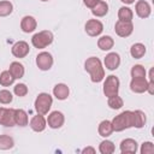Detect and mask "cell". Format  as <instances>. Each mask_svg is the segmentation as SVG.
Segmentation results:
<instances>
[{"label":"cell","mask_w":154,"mask_h":154,"mask_svg":"<svg viewBox=\"0 0 154 154\" xmlns=\"http://www.w3.org/2000/svg\"><path fill=\"white\" fill-rule=\"evenodd\" d=\"M36 65L42 71H48L53 66V57L48 52H41L36 57Z\"/></svg>","instance_id":"obj_8"},{"label":"cell","mask_w":154,"mask_h":154,"mask_svg":"<svg viewBox=\"0 0 154 154\" xmlns=\"http://www.w3.org/2000/svg\"><path fill=\"white\" fill-rule=\"evenodd\" d=\"M53 34L52 31L49 30H42V31H38L36 32L32 37H31V43L35 48H38V49H43L46 47H48L52 42H53Z\"/></svg>","instance_id":"obj_4"},{"label":"cell","mask_w":154,"mask_h":154,"mask_svg":"<svg viewBox=\"0 0 154 154\" xmlns=\"http://www.w3.org/2000/svg\"><path fill=\"white\" fill-rule=\"evenodd\" d=\"M97 132H99V135H100L101 137H105V138H107L108 136H111L112 132H113V128H112L111 120H102V122L99 124Z\"/></svg>","instance_id":"obj_22"},{"label":"cell","mask_w":154,"mask_h":154,"mask_svg":"<svg viewBox=\"0 0 154 154\" xmlns=\"http://www.w3.org/2000/svg\"><path fill=\"white\" fill-rule=\"evenodd\" d=\"M84 28H85V32L91 37L99 36L103 31V24L99 19H89V20H87Z\"/></svg>","instance_id":"obj_9"},{"label":"cell","mask_w":154,"mask_h":154,"mask_svg":"<svg viewBox=\"0 0 154 154\" xmlns=\"http://www.w3.org/2000/svg\"><path fill=\"white\" fill-rule=\"evenodd\" d=\"M108 12V4L103 0H99V2L91 8V13L95 17H103Z\"/></svg>","instance_id":"obj_23"},{"label":"cell","mask_w":154,"mask_h":154,"mask_svg":"<svg viewBox=\"0 0 154 154\" xmlns=\"http://www.w3.org/2000/svg\"><path fill=\"white\" fill-rule=\"evenodd\" d=\"M70 94V89L65 83H58L53 88V95L58 100H66Z\"/></svg>","instance_id":"obj_18"},{"label":"cell","mask_w":154,"mask_h":154,"mask_svg":"<svg viewBox=\"0 0 154 154\" xmlns=\"http://www.w3.org/2000/svg\"><path fill=\"white\" fill-rule=\"evenodd\" d=\"M147 88H148V81L146 79V77L131 78V82H130L131 91H134L136 94H142V93L147 91Z\"/></svg>","instance_id":"obj_13"},{"label":"cell","mask_w":154,"mask_h":154,"mask_svg":"<svg viewBox=\"0 0 154 154\" xmlns=\"http://www.w3.org/2000/svg\"><path fill=\"white\" fill-rule=\"evenodd\" d=\"M135 12L140 18H148L152 13V8L150 5L146 1V0H138L135 5Z\"/></svg>","instance_id":"obj_16"},{"label":"cell","mask_w":154,"mask_h":154,"mask_svg":"<svg viewBox=\"0 0 154 154\" xmlns=\"http://www.w3.org/2000/svg\"><path fill=\"white\" fill-rule=\"evenodd\" d=\"M97 2H99V0H83V4H84L88 8H90V10H91Z\"/></svg>","instance_id":"obj_36"},{"label":"cell","mask_w":154,"mask_h":154,"mask_svg":"<svg viewBox=\"0 0 154 154\" xmlns=\"http://www.w3.org/2000/svg\"><path fill=\"white\" fill-rule=\"evenodd\" d=\"M119 148L123 154H135L138 149V144L134 138H125L120 142Z\"/></svg>","instance_id":"obj_15"},{"label":"cell","mask_w":154,"mask_h":154,"mask_svg":"<svg viewBox=\"0 0 154 154\" xmlns=\"http://www.w3.org/2000/svg\"><path fill=\"white\" fill-rule=\"evenodd\" d=\"M47 124L51 129H59L65 123V117L60 111H53L48 114V118L46 119Z\"/></svg>","instance_id":"obj_10"},{"label":"cell","mask_w":154,"mask_h":154,"mask_svg":"<svg viewBox=\"0 0 154 154\" xmlns=\"http://www.w3.org/2000/svg\"><path fill=\"white\" fill-rule=\"evenodd\" d=\"M132 116H134V128L142 129L146 125V122H147L144 112L141 111V109H136V111H132Z\"/></svg>","instance_id":"obj_21"},{"label":"cell","mask_w":154,"mask_h":154,"mask_svg":"<svg viewBox=\"0 0 154 154\" xmlns=\"http://www.w3.org/2000/svg\"><path fill=\"white\" fill-rule=\"evenodd\" d=\"M112 128L113 131L120 132L123 130L134 128V116H132V111H124L122 113H119L118 116H116L112 120Z\"/></svg>","instance_id":"obj_2"},{"label":"cell","mask_w":154,"mask_h":154,"mask_svg":"<svg viewBox=\"0 0 154 154\" xmlns=\"http://www.w3.org/2000/svg\"><path fill=\"white\" fill-rule=\"evenodd\" d=\"M114 150H116L114 143L109 140H103L99 144V152L101 154H112V153H114Z\"/></svg>","instance_id":"obj_27"},{"label":"cell","mask_w":154,"mask_h":154,"mask_svg":"<svg viewBox=\"0 0 154 154\" xmlns=\"http://www.w3.org/2000/svg\"><path fill=\"white\" fill-rule=\"evenodd\" d=\"M134 13L130 7L128 6H122L118 11V19L119 20H125V22H132Z\"/></svg>","instance_id":"obj_26"},{"label":"cell","mask_w":154,"mask_h":154,"mask_svg":"<svg viewBox=\"0 0 154 154\" xmlns=\"http://www.w3.org/2000/svg\"><path fill=\"white\" fill-rule=\"evenodd\" d=\"M14 122H16V125L18 126H26L29 124L28 113L22 108L14 109Z\"/></svg>","instance_id":"obj_20"},{"label":"cell","mask_w":154,"mask_h":154,"mask_svg":"<svg viewBox=\"0 0 154 154\" xmlns=\"http://www.w3.org/2000/svg\"><path fill=\"white\" fill-rule=\"evenodd\" d=\"M13 93L19 97H23L28 94V87L24 83H18L13 87Z\"/></svg>","instance_id":"obj_34"},{"label":"cell","mask_w":154,"mask_h":154,"mask_svg":"<svg viewBox=\"0 0 154 154\" xmlns=\"http://www.w3.org/2000/svg\"><path fill=\"white\" fill-rule=\"evenodd\" d=\"M11 52H12L13 57L20 59V58H25V57L29 54L30 47H29L28 42H25V41H17V42L12 46Z\"/></svg>","instance_id":"obj_11"},{"label":"cell","mask_w":154,"mask_h":154,"mask_svg":"<svg viewBox=\"0 0 154 154\" xmlns=\"http://www.w3.org/2000/svg\"><path fill=\"white\" fill-rule=\"evenodd\" d=\"M8 71H10L11 75L14 77V79H19V78H22V77L24 76V72H25L23 64H20L19 61H12V63L10 64V69H8Z\"/></svg>","instance_id":"obj_19"},{"label":"cell","mask_w":154,"mask_h":154,"mask_svg":"<svg viewBox=\"0 0 154 154\" xmlns=\"http://www.w3.org/2000/svg\"><path fill=\"white\" fill-rule=\"evenodd\" d=\"M14 82V77L11 75V72L7 70V71H2L0 73V84L2 87H10L12 85Z\"/></svg>","instance_id":"obj_31"},{"label":"cell","mask_w":154,"mask_h":154,"mask_svg":"<svg viewBox=\"0 0 154 154\" xmlns=\"http://www.w3.org/2000/svg\"><path fill=\"white\" fill-rule=\"evenodd\" d=\"M52 103H53V97L48 93H40L37 95V97L35 99V103H34L35 111L38 114L46 116L49 112Z\"/></svg>","instance_id":"obj_3"},{"label":"cell","mask_w":154,"mask_h":154,"mask_svg":"<svg viewBox=\"0 0 154 154\" xmlns=\"http://www.w3.org/2000/svg\"><path fill=\"white\" fill-rule=\"evenodd\" d=\"M13 100V96H12V93L7 89H2L0 90V103L2 105H8L11 103Z\"/></svg>","instance_id":"obj_33"},{"label":"cell","mask_w":154,"mask_h":154,"mask_svg":"<svg viewBox=\"0 0 154 154\" xmlns=\"http://www.w3.org/2000/svg\"><path fill=\"white\" fill-rule=\"evenodd\" d=\"M41 1H43V2H45V1H49V0H41Z\"/></svg>","instance_id":"obj_41"},{"label":"cell","mask_w":154,"mask_h":154,"mask_svg":"<svg viewBox=\"0 0 154 154\" xmlns=\"http://www.w3.org/2000/svg\"><path fill=\"white\" fill-rule=\"evenodd\" d=\"M107 105H108L109 108H112V109H119V108L123 107L124 101H123V99H122L119 95H113V96H109V97H108Z\"/></svg>","instance_id":"obj_30"},{"label":"cell","mask_w":154,"mask_h":154,"mask_svg":"<svg viewBox=\"0 0 154 154\" xmlns=\"http://www.w3.org/2000/svg\"><path fill=\"white\" fill-rule=\"evenodd\" d=\"M14 141L11 136L8 135H0V149L1 150H8L13 148Z\"/></svg>","instance_id":"obj_28"},{"label":"cell","mask_w":154,"mask_h":154,"mask_svg":"<svg viewBox=\"0 0 154 154\" xmlns=\"http://www.w3.org/2000/svg\"><path fill=\"white\" fill-rule=\"evenodd\" d=\"M103 64H105V67L109 71H114L119 67L120 65V57L118 53L116 52H109L105 59H103Z\"/></svg>","instance_id":"obj_12"},{"label":"cell","mask_w":154,"mask_h":154,"mask_svg":"<svg viewBox=\"0 0 154 154\" xmlns=\"http://www.w3.org/2000/svg\"><path fill=\"white\" fill-rule=\"evenodd\" d=\"M119 85H120V82H119L117 76H114V75L107 76L106 81L103 82V88H102V91H103L105 96L109 97V96H113V95H118Z\"/></svg>","instance_id":"obj_5"},{"label":"cell","mask_w":154,"mask_h":154,"mask_svg":"<svg viewBox=\"0 0 154 154\" xmlns=\"http://www.w3.org/2000/svg\"><path fill=\"white\" fill-rule=\"evenodd\" d=\"M149 81H154V77H153V69H150V71H149Z\"/></svg>","instance_id":"obj_40"},{"label":"cell","mask_w":154,"mask_h":154,"mask_svg":"<svg viewBox=\"0 0 154 154\" xmlns=\"http://www.w3.org/2000/svg\"><path fill=\"white\" fill-rule=\"evenodd\" d=\"M29 125H30V128L35 131V132H42L45 129H46V126H47V120H46V118L42 116V114H36V116H34L31 119H30V123H29Z\"/></svg>","instance_id":"obj_14"},{"label":"cell","mask_w":154,"mask_h":154,"mask_svg":"<svg viewBox=\"0 0 154 154\" xmlns=\"http://www.w3.org/2000/svg\"><path fill=\"white\" fill-rule=\"evenodd\" d=\"M13 11V5L11 1L2 0L0 1V17H7L12 13Z\"/></svg>","instance_id":"obj_29"},{"label":"cell","mask_w":154,"mask_h":154,"mask_svg":"<svg viewBox=\"0 0 154 154\" xmlns=\"http://www.w3.org/2000/svg\"><path fill=\"white\" fill-rule=\"evenodd\" d=\"M113 46H114V40L108 35L101 36L97 40V47L101 51H111L113 48Z\"/></svg>","instance_id":"obj_25"},{"label":"cell","mask_w":154,"mask_h":154,"mask_svg":"<svg viewBox=\"0 0 154 154\" xmlns=\"http://www.w3.org/2000/svg\"><path fill=\"white\" fill-rule=\"evenodd\" d=\"M147 91L153 95L154 94V81H148V88H147Z\"/></svg>","instance_id":"obj_37"},{"label":"cell","mask_w":154,"mask_h":154,"mask_svg":"<svg viewBox=\"0 0 154 154\" xmlns=\"http://www.w3.org/2000/svg\"><path fill=\"white\" fill-rule=\"evenodd\" d=\"M114 31L120 37H128L134 31V24L132 22H125V20H117L114 24Z\"/></svg>","instance_id":"obj_7"},{"label":"cell","mask_w":154,"mask_h":154,"mask_svg":"<svg viewBox=\"0 0 154 154\" xmlns=\"http://www.w3.org/2000/svg\"><path fill=\"white\" fill-rule=\"evenodd\" d=\"M130 73H131V77L132 78H140V77H146V73L147 72H146V69L142 65L137 64V65H134L131 67Z\"/></svg>","instance_id":"obj_32"},{"label":"cell","mask_w":154,"mask_h":154,"mask_svg":"<svg viewBox=\"0 0 154 154\" xmlns=\"http://www.w3.org/2000/svg\"><path fill=\"white\" fill-rule=\"evenodd\" d=\"M0 125L6 126V128H12L16 125L13 108L0 107Z\"/></svg>","instance_id":"obj_6"},{"label":"cell","mask_w":154,"mask_h":154,"mask_svg":"<svg viewBox=\"0 0 154 154\" xmlns=\"http://www.w3.org/2000/svg\"><path fill=\"white\" fill-rule=\"evenodd\" d=\"M36 26H37V22L32 16H24L20 20V29L26 34L32 32L36 29Z\"/></svg>","instance_id":"obj_17"},{"label":"cell","mask_w":154,"mask_h":154,"mask_svg":"<svg viewBox=\"0 0 154 154\" xmlns=\"http://www.w3.org/2000/svg\"><path fill=\"white\" fill-rule=\"evenodd\" d=\"M141 154H153L154 153V144L153 142H143L142 146H141V149H140Z\"/></svg>","instance_id":"obj_35"},{"label":"cell","mask_w":154,"mask_h":154,"mask_svg":"<svg viewBox=\"0 0 154 154\" xmlns=\"http://www.w3.org/2000/svg\"><path fill=\"white\" fill-rule=\"evenodd\" d=\"M123 4H125V5H131V4H134L135 2V0H120Z\"/></svg>","instance_id":"obj_39"},{"label":"cell","mask_w":154,"mask_h":154,"mask_svg":"<svg viewBox=\"0 0 154 154\" xmlns=\"http://www.w3.org/2000/svg\"><path fill=\"white\" fill-rule=\"evenodd\" d=\"M146 52H147L146 46L143 43H140V42L134 43L131 46V48H130V54H131V57L134 59H141L142 57H144Z\"/></svg>","instance_id":"obj_24"},{"label":"cell","mask_w":154,"mask_h":154,"mask_svg":"<svg viewBox=\"0 0 154 154\" xmlns=\"http://www.w3.org/2000/svg\"><path fill=\"white\" fill-rule=\"evenodd\" d=\"M85 71L90 75V79L94 83H99L105 77V69L102 66V63L96 57H90L84 63Z\"/></svg>","instance_id":"obj_1"},{"label":"cell","mask_w":154,"mask_h":154,"mask_svg":"<svg viewBox=\"0 0 154 154\" xmlns=\"http://www.w3.org/2000/svg\"><path fill=\"white\" fill-rule=\"evenodd\" d=\"M95 152H96V150H95V148H93V147H85L84 149H82V153H83V154H85V153H87V154H88V153L95 154Z\"/></svg>","instance_id":"obj_38"}]
</instances>
